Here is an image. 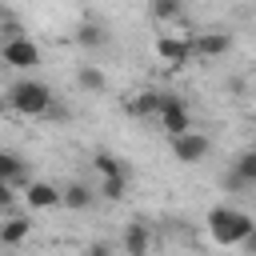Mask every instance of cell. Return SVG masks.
Masks as SVG:
<instances>
[{
    "mask_svg": "<svg viewBox=\"0 0 256 256\" xmlns=\"http://www.w3.org/2000/svg\"><path fill=\"white\" fill-rule=\"evenodd\" d=\"M4 104H8L16 116H48L52 104H56V96H52V88H48L44 80H36V76H20L16 84H8Z\"/></svg>",
    "mask_w": 256,
    "mask_h": 256,
    "instance_id": "obj_1",
    "label": "cell"
},
{
    "mask_svg": "<svg viewBox=\"0 0 256 256\" xmlns=\"http://www.w3.org/2000/svg\"><path fill=\"white\" fill-rule=\"evenodd\" d=\"M248 228H252V216L240 212V208H232V204H216V208L208 212V232H212V240L224 244V248H236V244L248 236Z\"/></svg>",
    "mask_w": 256,
    "mask_h": 256,
    "instance_id": "obj_2",
    "label": "cell"
},
{
    "mask_svg": "<svg viewBox=\"0 0 256 256\" xmlns=\"http://www.w3.org/2000/svg\"><path fill=\"white\" fill-rule=\"evenodd\" d=\"M152 120H156V124H160V132H164V136H168V140H172V136H180V132H188V128H192V112H188V104H184V100H180V96H172V92H168V96H164V104H160V108H156V116H152Z\"/></svg>",
    "mask_w": 256,
    "mask_h": 256,
    "instance_id": "obj_3",
    "label": "cell"
},
{
    "mask_svg": "<svg viewBox=\"0 0 256 256\" xmlns=\"http://www.w3.org/2000/svg\"><path fill=\"white\" fill-rule=\"evenodd\" d=\"M172 156H176L180 164H204V160L212 156V136L188 128V132L172 136Z\"/></svg>",
    "mask_w": 256,
    "mask_h": 256,
    "instance_id": "obj_4",
    "label": "cell"
},
{
    "mask_svg": "<svg viewBox=\"0 0 256 256\" xmlns=\"http://www.w3.org/2000/svg\"><path fill=\"white\" fill-rule=\"evenodd\" d=\"M0 60H4L8 68H16V72H32V68L40 64V48L32 44V36H20V40L0 44Z\"/></svg>",
    "mask_w": 256,
    "mask_h": 256,
    "instance_id": "obj_5",
    "label": "cell"
},
{
    "mask_svg": "<svg viewBox=\"0 0 256 256\" xmlns=\"http://www.w3.org/2000/svg\"><path fill=\"white\" fill-rule=\"evenodd\" d=\"M156 56L168 64V68H184L192 60V36H172V32H160L156 36Z\"/></svg>",
    "mask_w": 256,
    "mask_h": 256,
    "instance_id": "obj_6",
    "label": "cell"
},
{
    "mask_svg": "<svg viewBox=\"0 0 256 256\" xmlns=\"http://www.w3.org/2000/svg\"><path fill=\"white\" fill-rule=\"evenodd\" d=\"M232 52V32H196L192 36V60H220Z\"/></svg>",
    "mask_w": 256,
    "mask_h": 256,
    "instance_id": "obj_7",
    "label": "cell"
},
{
    "mask_svg": "<svg viewBox=\"0 0 256 256\" xmlns=\"http://www.w3.org/2000/svg\"><path fill=\"white\" fill-rule=\"evenodd\" d=\"M24 204L32 212H48V208H60V188L48 184V180H28L24 184Z\"/></svg>",
    "mask_w": 256,
    "mask_h": 256,
    "instance_id": "obj_8",
    "label": "cell"
},
{
    "mask_svg": "<svg viewBox=\"0 0 256 256\" xmlns=\"http://www.w3.org/2000/svg\"><path fill=\"white\" fill-rule=\"evenodd\" d=\"M92 204H96V188H92V184L72 180V184L60 188V208H68V212H84V208H92Z\"/></svg>",
    "mask_w": 256,
    "mask_h": 256,
    "instance_id": "obj_9",
    "label": "cell"
},
{
    "mask_svg": "<svg viewBox=\"0 0 256 256\" xmlns=\"http://www.w3.org/2000/svg\"><path fill=\"white\" fill-rule=\"evenodd\" d=\"M120 244H124L128 256H148V248H152V228H148L144 220H132V224L124 228Z\"/></svg>",
    "mask_w": 256,
    "mask_h": 256,
    "instance_id": "obj_10",
    "label": "cell"
},
{
    "mask_svg": "<svg viewBox=\"0 0 256 256\" xmlns=\"http://www.w3.org/2000/svg\"><path fill=\"white\" fill-rule=\"evenodd\" d=\"M0 180L12 184V188H24L28 184V164L16 152H8V148H0Z\"/></svg>",
    "mask_w": 256,
    "mask_h": 256,
    "instance_id": "obj_11",
    "label": "cell"
},
{
    "mask_svg": "<svg viewBox=\"0 0 256 256\" xmlns=\"http://www.w3.org/2000/svg\"><path fill=\"white\" fill-rule=\"evenodd\" d=\"M28 236H32V220H28V216H4V224H0V244H4V248L24 244Z\"/></svg>",
    "mask_w": 256,
    "mask_h": 256,
    "instance_id": "obj_12",
    "label": "cell"
},
{
    "mask_svg": "<svg viewBox=\"0 0 256 256\" xmlns=\"http://www.w3.org/2000/svg\"><path fill=\"white\" fill-rule=\"evenodd\" d=\"M164 96L168 92H152V88L148 92H136L132 100H124V112L128 116H156V108L164 104Z\"/></svg>",
    "mask_w": 256,
    "mask_h": 256,
    "instance_id": "obj_13",
    "label": "cell"
},
{
    "mask_svg": "<svg viewBox=\"0 0 256 256\" xmlns=\"http://www.w3.org/2000/svg\"><path fill=\"white\" fill-rule=\"evenodd\" d=\"M244 184H248V192H256V148H248V152H236L232 156V164H228Z\"/></svg>",
    "mask_w": 256,
    "mask_h": 256,
    "instance_id": "obj_14",
    "label": "cell"
},
{
    "mask_svg": "<svg viewBox=\"0 0 256 256\" xmlns=\"http://www.w3.org/2000/svg\"><path fill=\"white\" fill-rule=\"evenodd\" d=\"M76 84H80L84 92H104V88H108V76H104L100 64H80V68H76Z\"/></svg>",
    "mask_w": 256,
    "mask_h": 256,
    "instance_id": "obj_15",
    "label": "cell"
},
{
    "mask_svg": "<svg viewBox=\"0 0 256 256\" xmlns=\"http://www.w3.org/2000/svg\"><path fill=\"white\" fill-rule=\"evenodd\" d=\"M128 176H132V172L100 176V180H96V196H100V200H120V196H124V188H128Z\"/></svg>",
    "mask_w": 256,
    "mask_h": 256,
    "instance_id": "obj_16",
    "label": "cell"
},
{
    "mask_svg": "<svg viewBox=\"0 0 256 256\" xmlns=\"http://www.w3.org/2000/svg\"><path fill=\"white\" fill-rule=\"evenodd\" d=\"M148 12H152V20H156V24H172V20H180V16H184V0H152V4H148Z\"/></svg>",
    "mask_w": 256,
    "mask_h": 256,
    "instance_id": "obj_17",
    "label": "cell"
},
{
    "mask_svg": "<svg viewBox=\"0 0 256 256\" xmlns=\"http://www.w3.org/2000/svg\"><path fill=\"white\" fill-rule=\"evenodd\" d=\"M76 40H80V48H104L108 44V32H104V24H80L76 28Z\"/></svg>",
    "mask_w": 256,
    "mask_h": 256,
    "instance_id": "obj_18",
    "label": "cell"
},
{
    "mask_svg": "<svg viewBox=\"0 0 256 256\" xmlns=\"http://www.w3.org/2000/svg\"><path fill=\"white\" fill-rule=\"evenodd\" d=\"M92 164H96V176H116V172H128V164H120L112 152H96V156H92Z\"/></svg>",
    "mask_w": 256,
    "mask_h": 256,
    "instance_id": "obj_19",
    "label": "cell"
},
{
    "mask_svg": "<svg viewBox=\"0 0 256 256\" xmlns=\"http://www.w3.org/2000/svg\"><path fill=\"white\" fill-rule=\"evenodd\" d=\"M20 36H24V24H20V20H12V16H0V44L20 40Z\"/></svg>",
    "mask_w": 256,
    "mask_h": 256,
    "instance_id": "obj_20",
    "label": "cell"
},
{
    "mask_svg": "<svg viewBox=\"0 0 256 256\" xmlns=\"http://www.w3.org/2000/svg\"><path fill=\"white\" fill-rule=\"evenodd\" d=\"M220 188H224V192H248V184H244L232 168H224V172H220Z\"/></svg>",
    "mask_w": 256,
    "mask_h": 256,
    "instance_id": "obj_21",
    "label": "cell"
},
{
    "mask_svg": "<svg viewBox=\"0 0 256 256\" xmlns=\"http://www.w3.org/2000/svg\"><path fill=\"white\" fill-rule=\"evenodd\" d=\"M80 256H112V244H108V240H92Z\"/></svg>",
    "mask_w": 256,
    "mask_h": 256,
    "instance_id": "obj_22",
    "label": "cell"
},
{
    "mask_svg": "<svg viewBox=\"0 0 256 256\" xmlns=\"http://www.w3.org/2000/svg\"><path fill=\"white\" fill-rule=\"evenodd\" d=\"M240 244H244V248H248V256H256V224H252V228H248V236H244V240H240Z\"/></svg>",
    "mask_w": 256,
    "mask_h": 256,
    "instance_id": "obj_23",
    "label": "cell"
},
{
    "mask_svg": "<svg viewBox=\"0 0 256 256\" xmlns=\"http://www.w3.org/2000/svg\"><path fill=\"white\" fill-rule=\"evenodd\" d=\"M8 204H12V184L0 180V208H8Z\"/></svg>",
    "mask_w": 256,
    "mask_h": 256,
    "instance_id": "obj_24",
    "label": "cell"
},
{
    "mask_svg": "<svg viewBox=\"0 0 256 256\" xmlns=\"http://www.w3.org/2000/svg\"><path fill=\"white\" fill-rule=\"evenodd\" d=\"M4 68H8V64H4V60H0V72H4Z\"/></svg>",
    "mask_w": 256,
    "mask_h": 256,
    "instance_id": "obj_25",
    "label": "cell"
},
{
    "mask_svg": "<svg viewBox=\"0 0 256 256\" xmlns=\"http://www.w3.org/2000/svg\"><path fill=\"white\" fill-rule=\"evenodd\" d=\"M252 96H256V80H252Z\"/></svg>",
    "mask_w": 256,
    "mask_h": 256,
    "instance_id": "obj_26",
    "label": "cell"
},
{
    "mask_svg": "<svg viewBox=\"0 0 256 256\" xmlns=\"http://www.w3.org/2000/svg\"><path fill=\"white\" fill-rule=\"evenodd\" d=\"M0 248H4V244H0Z\"/></svg>",
    "mask_w": 256,
    "mask_h": 256,
    "instance_id": "obj_27",
    "label": "cell"
}]
</instances>
